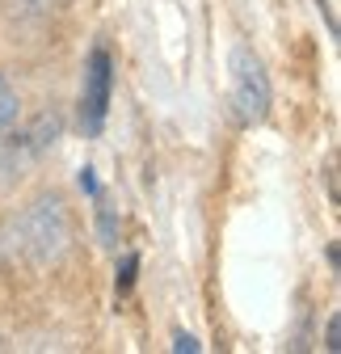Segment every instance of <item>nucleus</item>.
I'll use <instances>...</instances> for the list:
<instances>
[{
    "mask_svg": "<svg viewBox=\"0 0 341 354\" xmlns=\"http://www.w3.org/2000/svg\"><path fill=\"white\" fill-rule=\"evenodd\" d=\"M13 236H17V249L38 266H59L68 253H72V241H76V224H72V207L59 190H38L13 219Z\"/></svg>",
    "mask_w": 341,
    "mask_h": 354,
    "instance_id": "nucleus-1",
    "label": "nucleus"
},
{
    "mask_svg": "<svg viewBox=\"0 0 341 354\" xmlns=\"http://www.w3.org/2000/svg\"><path fill=\"white\" fill-rule=\"evenodd\" d=\"M228 80H232L228 97H232L236 118H240L244 127L262 122V118L270 114V106H274V88H270V72H266V64L253 55L244 42H236V47L228 51Z\"/></svg>",
    "mask_w": 341,
    "mask_h": 354,
    "instance_id": "nucleus-2",
    "label": "nucleus"
},
{
    "mask_svg": "<svg viewBox=\"0 0 341 354\" xmlns=\"http://www.w3.org/2000/svg\"><path fill=\"white\" fill-rule=\"evenodd\" d=\"M110 97H114V55L106 42L89 51V64H84V84H80V127L84 136H97L106 127L110 114Z\"/></svg>",
    "mask_w": 341,
    "mask_h": 354,
    "instance_id": "nucleus-3",
    "label": "nucleus"
},
{
    "mask_svg": "<svg viewBox=\"0 0 341 354\" xmlns=\"http://www.w3.org/2000/svg\"><path fill=\"white\" fill-rule=\"evenodd\" d=\"M17 122H21V97H17V88L0 76V136H9Z\"/></svg>",
    "mask_w": 341,
    "mask_h": 354,
    "instance_id": "nucleus-4",
    "label": "nucleus"
},
{
    "mask_svg": "<svg viewBox=\"0 0 341 354\" xmlns=\"http://www.w3.org/2000/svg\"><path fill=\"white\" fill-rule=\"evenodd\" d=\"M97 232H101V245H114V241H118V219H114V211L101 203V194H97Z\"/></svg>",
    "mask_w": 341,
    "mask_h": 354,
    "instance_id": "nucleus-5",
    "label": "nucleus"
},
{
    "mask_svg": "<svg viewBox=\"0 0 341 354\" xmlns=\"http://www.w3.org/2000/svg\"><path fill=\"white\" fill-rule=\"evenodd\" d=\"M135 274H139V253H126L122 266H118V291H131L135 287Z\"/></svg>",
    "mask_w": 341,
    "mask_h": 354,
    "instance_id": "nucleus-6",
    "label": "nucleus"
},
{
    "mask_svg": "<svg viewBox=\"0 0 341 354\" xmlns=\"http://www.w3.org/2000/svg\"><path fill=\"white\" fill-rule=\"evenodd\" d=\"M324 350H341V313L324 321Z\"/></svg>",
    "mask_w": 341,
    "mask_h": 354,
    "instance_id": "nucleus-7",
    "label": "nucleus"
},
{
    "mask_svg": "<svg viewBox=\"0 0 341 354\" xmlns=\"http://www.w3.org/2000/svg\"><path fill=\"white\" fill-rule=\"evenodd\" d=\"M168 346H173L177 354H198V350H202V342H198L194 333H182V329L173 333V342H168Z\"/></svg>",
    "mask_w": 341,
    "mask_h": 354,
    "instance_id": "nucleus-8",
    "label": "nucleus"
},
{
    "mask_svg": "<svg viewBox=\"0 0 341 354\" xmlns=\"http://www.w3.org/2000/svg\"><path fill=\"white\" fill-rule=\"evenodd\" d=\"M76 182H80V190L89 194V198H97V177H93V169H80V177H76Z\"/></svg>",
    "mask_w": 341,
    "mask_h": 354,
    "instance_id": "nucleus-9",
    "label": "nucleus"
}]
</instances>
